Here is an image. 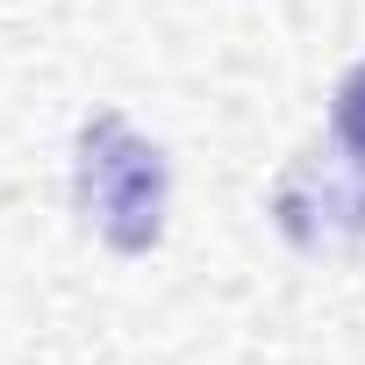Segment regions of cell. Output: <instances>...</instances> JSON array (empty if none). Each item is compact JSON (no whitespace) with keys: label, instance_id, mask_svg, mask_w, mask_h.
<instances>
[{"label":"cell","instance_id":"obj_1","mask_svg":"<svg viewBox=\"0 0 365 365\" xmlns=\"http://www.w3.org/2000/svg\"><path fill=\"white\" fill-rule=\"evenodd\" d=\"M72 179H79V215H86V230H93L108 251L136 258V251H150V244L165 237L172 172H165V150L129 129V115L108 108V115H93V122L79 129V165H72Z\"/></svg>","mask_w":365,"mask_h":365},{"label":"cell","instance_id":"obj_2","mask_svg":"<svg viewBox=\"0 0 365 365\" xmlns=\"http://www.w3.org/2000/svg\"><path fill=\"white\" fill-rule=\"evenodd\" d=\"M272 222H279L287 244L308 251V258L358 244V237H365V165H351L344 150L301 158V165L279 179V194H272Z\"/></svg>","mask_w":365,"mask_h":365},{"label":"cell","instance_id":"obj_3","mask_svg":"<svg viewBox=\"0 0 365 365\" xmlns=\"http://www.w3.org/2000/svg\"><path fill=\"white\" fill-rule=\"evenodd\" d=\"M329 143L351 158V165H365V58L336 79V93H329Z\"/></svg>","mask_w":365,"mask_h":365}]
</instances>
